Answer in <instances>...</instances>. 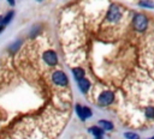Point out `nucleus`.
<instances>
[{
  "label": "nucleus",
  "instance_id": "20",
  "mask_svg": "<svg viewBox=\"0 0 154 139\" xmlns=\"http://www.w3.org/2000/svg\"><path fill=\"white\" fill-rule=\"evenodd\" d=\"M36 1H42V0H36Z\"/></svg>",
  "mask_w": 154,
  "mask_h": 139
},
{
  "label": "nucleus",
  "instance_id": "18",
  "mask_svg": "<svg viewBox=\"0 0 154 139\" xmlns=\"http://www.w3.org/2000/svg\"><path fill=\"white\" fill-rule=\"evenodd\" d=\"M7 2H8L11 6H14V4H16V1H14V0H7Z\"/></svg>",
  "mask_w": 154,
  "mask_h": 139
},
{
  "label": "nucleus",
  "instance_id": "6",
  "mask_svg": "<svg viewBox=\"0 0 154 139\" xmlns=\"http://www.w3.org/2000/svg\"><path fill=\"white\" fill-rule=\"evenodd\" d=\"M76 81H77V85H78L81 92L87 93L88 90L90 89V85H91V84H90V80L84 77V78H81V79H78V80H76Z\"/></svg>",
  "mask_w": 154,
  "mask_h": 139
},
{
  "label": "nucleus",
  "instance_id": "12",
  "mask_svg": "<svg viewBox=\"0 0 154 139\" xmlns=\"http://www.w3.org/2000/svg\"><path fill=\"white\" fill-rule=\"evenodd\" d=\"M20 46H22V41H20V40H16L13 43L10 44L8 49H10L12 53H16L17 50H19V47H20Z\"/></svg>",
  "mask_w": 154,
  "mask_h": 139
},
{
  "label": "nucleus",
  "instance_id": "1",
  "mask_svg": "<svg viewBox=\"0 0 154 139\" xmlns=\"http://www.w3.org/2000/svg\"><path fill=\"white\" fill-rule=\"evenodd\" d=\"M132 28L138 32L146 31L147 28H148L147 16H144L143 13H135L134 17H132Z\"/></svg>",
  "mask_w": 154,
  "mask_h": 139
},
{
  "label": "nucleus",
  "instance_id": "17",
  "mask_svg": "<svg viewBox=\"0 0 154 139\" xmlns=\"http://www.w3.org/2000/svg\"><path fill=\"white\" fill-rule=\"evenodd\" d=\"M124 137H125V139H138V134L134 133V132H125Z\"/></svg>",
  "mask_w": 154,
  "mask_h": 139
},
{
  "label": "nucleus",
  "instance_id": "9",
  "mask_svg": "<svg viewBox=\"0 0 154 139\" xmlns=\"http://www.w3.org/2000/svg\"><path fill=\"white\" fill-rule=\"evenodd\" d=\"M88 132L91 133L94 137H101V135H103V129H102L101 127H99V126H93V127H90V128L88 129Z\"/></svg>",
  "mask_w": 154,
  "mask_h": 139
},
{
  "label": "nucleus",
  "instance_id": "16",
  "mask_svg": "<svg viewBox=\"0 0 154 139\" xmlns=\"http://www.w3.org/2000/svg\"><path fill=\"white\" fill-rule=\"evenodd\" d=\"M83 113H84V117H85V120L89 119V117H91V115H93L91 109H90L89 107H84V105H83Z\"/></svg>",
  "mask_w": 154,
  "mask_h": 139
},
{
  "label": "nucleus",
  "instance_id": "13",
  "mask_svg": "<svg viewBox=\"0 0 154 139\" xmlns=\"http://www.w3.org/2000/svg\"><path fill=\"white\" fill-rule=\"evenodd\" d=\"M138 6L144 7V8H150V10L154 8V4L152 1H149V0H141V1H138Z\"/></svg>",
  "mask_w": 154,
  "mask_h": 139
},
{
  "label": "nucleus",
  "instance_id": "3",
  "mask_svg": "<svg viewBox=\"0 0 154 139\" xmlns=\"http://www.w3.org/2000/svg\"><path fill=\"white\" fill-rule=\"evenodd\" d=\"M51 79H52V81H53L55 85H58V86H66V85L69 84L67 75H66L63 71H60V70L54 71V72L52 73V75H51Z\"/></svg>",
  "mask_w": 154,
  "mask_h": 139
},
{
  "label": "nucleus",
  "instance_id": "15",
  "mask_svg": "<svg viewBox=\"0 0 154 139\" xmlns=\"http://www.w3.org/2000/svg\"><path fill=\"white\" fill-rule=\"evenodd\" d=\"M40 29H41V26L40 25H34L32 26V29L30 30V32H29V37L30 38H34L38 32H40Z\"/></svg>",
  "mask_w": 154,
  "mask_h": 139
},
{
  "label": "nucleus",
  "instance_id": "11",
  "mask_svg": "<svg viewBox=\"0 0 154 139\" xmlns=\"http://www.w3.org/2000/svg\"><path fill=\"white\" fill-rule=\"evenodd\" d=\"M75 110H76V114H77V116L79 117V120H81V121H85L84 113H83V105H81V104H76Z\"/></svg>",
  "mask_w": 154,
  "mask_h": 139
},
{
  "label": "nucleus",
  "instance_id": "19",
  "mask_svg": "<svg viewBox=\"0 0 154 139\" xmlns=\"http://www.w3.org/2000/svg\"><path fill=\"white\" fill-rule=\"evenodd\" d=\"M1 20H2V16H0V23H1Z\"/></svg>",
  "mask_w": 154,
  "mask_h": 139
},
{
  "label": "nucleus",
  "instance_id": "10",
  "mask_svg": "<svg viewBox=\"0 0 154 139\" xmlns=\"http://www.w3.org/2000/svg\"><path fill=\"white\" fill-rule=\"evenodd\" d=\"M14 17V11H8L4 17H2V20H1V24L4 25V26H6L11 20H12V18Z\"/></svg>",
  "mask_w": 154,
  "mask_h": 139
},
{
  "label": "nucleus",
  "instance_id": "2",
  "mask_svg": "<svg viewBox=\"0 0 154 139\" xmlns=\"http://www.w3.org/2000/svg\"><path fill=\"white\" fill-rule=\"evenodd\" d=\"M122 18V10L117 4H111L107 13H106V20L109 23H116Z\"/></svg>",
  "mask_w": 154,
  "mask_h": 139
},
{
  "label": "nucleus",
  "instance_id": "8",
  "mask_svg": "<svg viewBox=\"0 0 154 139\" xmlns=\"http://www.w3.org/2000/svg\"><path fill=\"white\" fill-rule=\"evenodd\" d=\"M97 125H99V127H101L103 131H112V129H113V123H112L111 121H108V120H100V121L97 122Z\"/></svg>",
  "mask_w": 154,
  "mask_h": 139
},
{
  "label": "nucleus",
  "instance_id": "21",
  "mask_svg": "<svg viewBox=\"0 0 154 139\" xmlns=\"http://www.w3.org/2000/svg\"><path fill=\"white\" fill-rule=\"evenodd\" d=\"M150 139H154V137H153V138H150Z\"/></svg>",
  "mask_w": 154,
  "mask_h": 139
},
{
  "label": "nucleus",
  "instance_id": "7",
  "mask_svg": "<svg viewBox=\"0 0 154 139\" xmlns=\"http://www.w3.org/2000/svg\"><path fill=\"white\" fill-rule=\"evenodd\" d=\"M72 74H73V77H75V79L78 80V79H81V78H84L85 71H84L82 67H75V68H72Z\"/></svg>",
  "mask_w": 154,
  "mask_h": 139
},
{
  "label": "nucleus",
  "instance_id": "4",
  "mask_svg": "<svg viewBox=\"0 0 154 139\" xmlns=\"http://www.w3.org/2000/svg\"><path fill=\"white\" fill-rule=\"evenodd\" d=\"M113 101H114V93L111 90L102 91L97 97V104L101 107H107L111 103H113Z\"/></svg>",
  "mask_w": 154,
  "mask_h": 139
},
{
  "label": "nucleus",
  "instance_id": "14",
  "mask_svg": "<svg viewBox=\"0 0 154 139\" xmlns=\"http://www.w3.org/2000/svg\"><path fill=\"white\" fill-rule=\"evenodd\" d=\"M144 115L148 119H154V107H147L144 109Z\"/></svg>",
  "mask_w": 154,
  "mask_h": 139
},
{
  "label": "nucleus",
  "instance_id": "5",
  "mask_svg": "<svg viewBox=\"0 0 154 139\" xmlns=\"http://www.w3.org/2000/svg\"><path fill=\"white\" fill-rule=\"evenodd\" d=\"M42 59H43V61H45L48 66H55V65L58 64V55H57V53H55L54 50H52V49H48V50L43 52Z\"/></svg>",
  "mask_w": 154,
  "mask_h": 139
}]
</instances>
